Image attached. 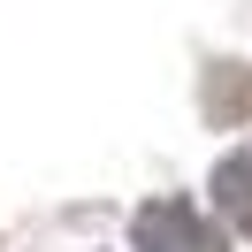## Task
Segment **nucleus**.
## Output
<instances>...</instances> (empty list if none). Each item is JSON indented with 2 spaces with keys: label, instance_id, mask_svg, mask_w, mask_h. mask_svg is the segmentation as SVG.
<instances>
[{
  "label": "nucleus",
  "instance_id": "obj_1",
  "mask_svg": "<svg viewBox=\"0 0 252 252\" xmlns=\"http://www.w3.org/2000/svg\"><path fill=\"white\" fill-rule=\"evenodd\" d=\"M138 252H229V245H221L184 199H153L138 214Z\"/></svg>",
  "mask_w": 252,
  "mask_h": 252
},
{
  "label": "nucleus",
  "instance_id": "obj_2",
  "mask_svg": "<svg viewBox=\"0 0 252 252\" xmlns=\"http://www.w3.org/2000/svg\"><path fill=\"white\" fill-rule=\"evenodd\" d=\"M206 115H214V123H252V69L245 62H221V69H206Z\"/></svg>",
  "mask_w": 252,
  "mask_h": 252
},
{
  "label": "nucleus",
  "instance_id": "obj_3",
  "mask_svg": "<svg viewBox=\"0 0 252 252\" xmlns=\"http://www.w3.org/2000/svg\"><path fill=\"white\" fill-rule=\"evenodd\" d=\"M214 199H221V214H229V229L252 237V145L229 153V160L214 168Z\"/></svg>",
  "mask_w": 252,
  "mask_h": 252
}]
</instances>
